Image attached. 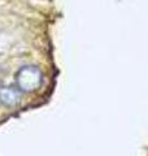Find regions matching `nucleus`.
<instances>
[{
    "label": "nucleus",
    "instance_id": "f257e3e1",
    "mask_svg": "<svg viewBox=\"0 0 148 156\" xmlns=\"http://www.w3.org/2000/svg\"><path fill=\"white\" fill-rule=\"evenodd\" d=\"M43 76L39 68L25 65L16 73V86L22 92H34L42 86Z\"/></svg>",
    "mask_w": 148,
    "mask_h": 156
},
{
    "label": "nucleus",
    "instance_id": "f03ea898",
    "mask_svg": "<svg viewBox=\"0 0 148 156\" xmlns=\"http://www.w3.org/2000/svg\"><path fill=\"white\" fill-rule=\"evenodd\" d=\"M22 91L17 86H2L0 87V103L5 107H14L21 100Z\"/></svg>",
    "mask_w": 148,
    "mask_h": 156
}]
</instances>
